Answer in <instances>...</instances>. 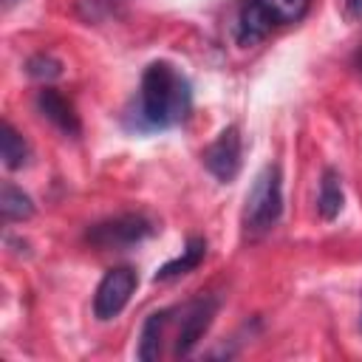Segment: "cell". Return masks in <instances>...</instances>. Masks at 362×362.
I'll list each match as a JSON object with an SVG mask.
<instances>
[{
    "mask_svg": "<svg viewBox=\"0 0 362 362\" xmlns=\"http://www.w3.org/2000/svg\"><path fill=\"white\" fill-rule=\"evenodd\" d=\"M192 110V85L189 79L167 59H156L144 68L139 82L136 110L127 119L130 130L153 133L170 130L187 122Z\"/></svg>",
    "mask_w": 362,
    "mask_h": 362,
    "instance_id": "1",
    "label": "cell"
},
{
    "mask_svg": "<svg viewBox=\"0 0 362 362\" xmlns=\"http://www.w3.org/2000/svg\"><path fill=\"white\" fill-rule=\"evenodd\" d=\"M280 215H283V173H280V164H266L255 175L246 192L243 229L249 235H263L274 229Z\"/></svg>",
    "mask_w": 362,
    "mask_h": 362,
    "instance_id": "2",
    "label": "cell"
},
{
    "mask_svg": "<svg viewBox=\"0 0 362 362\" xmlns=\"http://www.w3.org/2000/svg\"><path fill=\"white\" fill-rule=\"evenodd\" d=\"M156 221L147 218L144 212H122L113 218H105L99 223H93L85 232V240L102 252L107 249H130L141 240H147L150 235H156Z\"/></svg>",
    "mask_w": 362,
    "mask_h": 362,
    "instance_id": "3",
    "label": "cell"
},
{
    "mask_svg": "<svg viewBox=\"0 0 362 362\" xmlns=\"http://www.w3.org/2000/svg\"><path fill=\"white\" fill-rule=\"evenodd\" d=\"M139 286V274L133 266H116L110 272H105V277L96 286L93 294V314L96 320L107 322L113 317H119L124 311V305L130 303L133 291Z\"/></svg>",
    "mask_w": 362,
    "mask_h": 362,
    "instance_id": "4",
    "label": "cell"
},
{
    "mask_svg": "<svg viewBox=\"0 0 362 362\" xmlns=\"http://www.w3.org/2000/svg\"><path fill=\"white\" fill-rule=\"evenodd\" d=\"M201 161H204L206 173L215 175L221 184H232L240 173V164H243V141H240L238 124H226L215 136V141L204 147Z\"/></svg>",
    "mask_w": 362,
    "mask_h": 362,
    "instance_id": "5",
    "label": "cell"
},
{
    "mask_svg": "<svg viewBox=\"0 0 362 362\" xmlns=\"http://www.w3.org/2000/svg\"><path fill=\"white\" fill-rule=\"evenodd\" d=\"M221 308V300L212 294H201L195 300H189L181 308V322H178V334H175V348L173 356H189L195 351V345L204 339V334L209 331L215 314Z\"/></svg>",
    "mask_w": 362,
    "mask_h": 362,
    "instance_id": "6",
    "label": "cell"
},
{
    "mask_svg": "<svg viewBox=\"0 0 362 362\" xmlns=\"http://www.w3.org/2000/svg\"><path fill=\"white\" fill-rule=\"evenodd\" d=\"M277 25L274 14L266 8L263 0H243L238 8V20H235V40L238 45L249 48L257 45L260 40L269 37V31Z\"/></svg>",
    "mask_w": 362,
    "mask_h": 362,
    "instance_id": "7",
    "label": "cell"
},
{
    "mask_svg": "<svg viewBox=\"0 0 362 362\" xmlns=\"http://www.w3.org/2000/svg\"><path fill=\"white\" fill-rule=\"evenodd\" d=\"M37 110H40L54 127H59L65 136H79V133H82L79 113L74 110V105H71L57 88H42V90L37 93Z\"/></svg>",
    "mask_w": 362,
    "mask_h": 362,
    "instance_id": "8",
    "label": "cell"
},
{
    "mask_svg": "<svg viewBox=\"0 0 362 362\" xmlns=\"http://www.w3.org/2000/svg\"><path fill=\"white\" fill-rule=\"evenodd\" d=\"M173 314H175V308H158V311H153V314L144 317L141 334H139V348H136V356H139L141 362L158 359V354H161V339H164V331H167Z\"/></svg>",
    "mask_w": 362,
    "mask_h": 362,
    "instance_id": "9",
    "label": "cell"
},
{
    "mask_svg": "<svg viewBox=\"0 0 362 362\" xmlns=\"http://www.w3.org/2000/svg\"><path fill=\"white\" fill-rule=\"evenodd\" d=\"M204 257H206V240L201 235H192V238H187V246L181 249V255L173 257V260H167L153 274V280L156 283H167V280H175L181 274H189V272H195L204 263Z\"/></svg>",
    "mask_w": 362,
    "mask_h": 362,
    "instance_id": "10",
    "label": "cell"
},
{
    "mask_svg": "<svg viewBox=\"0 0 362 362\" xmlns=\"http://www.w3.org/2000/svg\"><path fill=\"white\" fill-rule=\"evenodd\" d=\"M345 206V192H342V178L334 167H325L322 170V178H320V198H317V209L325 221H334Z\"/></svg>",
    "mask_w": 362,
    "mask_h": 362,
    "instance_id": "11",
    "label": "cell"
},
{
    "mask_svg": "<svg viewBox=\"0 0 362 362\" xmlns=\"http://www.w3.org/2000/svg\"><path fill=\"white\" fill-rule=\"evenodd\" d=\"M0 156H3L6 170H20V167H25V164H28V156H31L28 141L20 136V130H17L8 119H3V124H0Z\"/></svg>",
    "mask_w": 362,
    "mask_h": 362,
    "instance_id": "12",
    "label": "cell"
},
{
    "mask_svg": "<svg viewBox=\"0 0 362 362\" xmlns=\"http://www.w3.org/2000/svg\"><path fill=\"white\" fill-rule=\"evenodd\" d=\"M0 215L6 223L14 221H28L34 215V201L28 192H23L14 181H3L0 187Z\"/></svg>",
    "mask_w": 362,
    "mask_h": 362,
    "instance_id": "13",
    "label": "cell"
},
{
    "mask_svg": "<svg viewBox=\"0 0 362 362\" xmlns=\"http://www.w3.org/2000/svg\"><path fill=\"white\" fill-rule=\"evenodd\" d=\"M266 8L274 14L277 25H288V23H300L308 14L311 0H263Z\"/></svg>",
    "mask_w": 362,
    "mask_h": 362,
    "instance_id": "14",
    "label": "cell"
},
{
    "mask_svg": "<svg viewBox=\"0 0 362 362\" xmlns=\"http://www.w3.org/2000/svg\"><path fill=\"white\" fill-rule=\"evenodd\" d=\"M25 74L31 79H40V82H54L62 76V62L51 54H34L25 62Z\"/></svg>",
    "mask_w": 362,
    "mask_h": 362,
    "instance_id": "15",
    "label": "cell"
},
{
    "mask_svg": "<svg viewBox=\"0 0 362 362\" xmlns=\"http://www.w3.org/2000/svg\"><path fill=\"white\" fill-rule=\"evenodd\" d=\"M345 14L351 20H362V0H345Z\"/></svg>",
    "mask_w": 362,
    "mask_h": 362,
    "instance_id": "16",
    "label": "cell"
},
{
    "mask_svg": "<svg viewBox=\"0 0 362 362\" xmlns=\"http://www.w3.org/2000/svg\"><path fill=\"white\" fill-rule=\"evenodd\" d=\"M354 59H356V68H359V74H362V48L356 51V57H354Z\"/></svg>",
    "mask_w": 362,
    "mask_h": 362,
    "instance_id": "17",
    "label": "cell"
},
{
    "mask_svg": "<svg viewBox=\"0 0 362 362\" xmlns=\"http://www.w3.org/2000/svg\"><path fill=\"white\" fill-rule=\"evenodd\" d=\"M20 0H3V8H11V6H17Z\"/></svg>",
    "mask_w": 362,
    "mask_h": 362,
    "instance_id": "18",
    "label": "cell"
},
{
    "mask_svg": "<svg viewBox=\"0 0 362 362\" xmlns=\"http://www.w3.org/2000/svg\"><path fill=\"white\" fill-rule=\"evenodd\" d=\"M359 328H362V317H359Z\"/></svg>",
    "mask_w": 362,
    "mask_h": 362,
    "instance_id": "19",
    "label": "cell"
}]
</instances>
